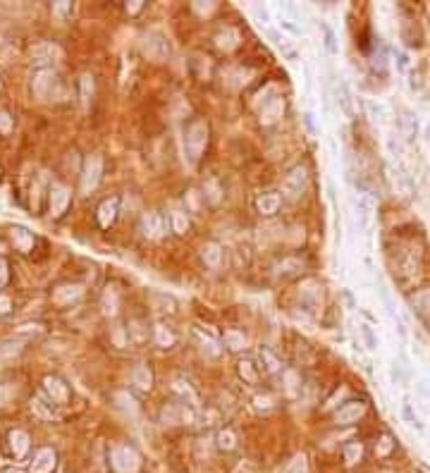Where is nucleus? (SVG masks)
I'll use <instances>...</instances> for the list:
<instances>
[{
  "label": "nucleus",
  "instance_id": "2",
  "mask_svg": "<svg viewBox=\"0 0 430 473\" xmlns=\"http://www.w3.org/2000/svg\"><path fill=\"white\" fill-rule=\"evenodd\" d=\"M361 413H363V404H361V402H349V404H344L337 413H335V418H337V423H352V421H357Z\"/></svg>",
  "mask_w": 430,
  "mask_h": 473
},
{
  "label": "nucleus",
  "instance_id": "3",
  "mask_svg": "<svg viewBox=\"0 0 430 473\" xmlns=\"http://www.w3.org/2000/svg\"><path fill=\"white\" fill-rule=\"evenodd\" d=\"M143 230H146L148 236H158L163 232V223L160 218H158L156 213H148L146 218H143Z\"/></svg>",
  "mask_w": 430,
  "mask_h": 473
},
{
  "label": "nucleus",
  "instance_id": "8",
  "mask_svg": "<svg viewBox=\"0 0 430 473\" xmlns=\"http://www.w3.org/2000/svg\"><path fill=\"white\" fill-rule=\"evenodd\" d=\"M337 101L342 103V110L347 112V115H352V98H349V88L344 82H339V86H337Z\"/></svg>",
  "mask_w": 430,
  "mask_h": 473
},
{
  "label": "nucleus",
  "instance_id": "15",
  "mask_svg": "<svg viewBox=\"0 0 430 473\" xmlns=\"http://www.w3.org/2000/svg\"><path fill=\"white\" fill-rule=\"evenodd\" d=\"M306 127H309L311 132H315V125H313V115H311V112H306Z\"/></svg>",
  "mask_w": 430,
  "mask_h": 473
},
{
  "label": "nucleus",
  "instance_id": "13",
  "mask_svg": "<svg viewBox=\"0 0 430 473\" xmlns=\"http://www.w3.org/2000/svg\"><path fill=\"white\" fill-rule=\"evenodd\" d=\"M280 27L287 29V32H289L291 36H301V27H296V24H291L289 19H283V22H280Z\"/></svg>",
  "mask_w": 430,
  "mask_h": 473
},
{
  "label": "nucleus",
  "instance_id": "1",
  "mask_svg": "<svg viewBox=\"0 0 430 473\" xmlns=\"http://www.w3.org/2000/svg\"><path fill=\"white\" fill-rule=\"evenodd\" d=\"M304 184H306V170L304 167H294L285 180V191L294 199V196H299L304 191Z\"/></svg>",
  "mask_w": 430,
  "mask_h": 473
},
{
  "label": "nucleus",
  "instance_id": "7",
  "mask_svg": "<svg viewBox=\"0 0 430 473\" xmlns=\"http://www.w3.org/2000/svg\"><path fill=\"white\" fill-rule=\"evenodd\" d=\"M359 330H361V335H363L366 349H368V352H375V349H378V337H375L373 328L363 323V325H359Z\"/></svg>",
  "mask_w": 430,
  "mask_h": 473
},
{
  "label": "nucleus",
  "instance_id": "14",
  "mask_svg": "<svg viewBox=\"0 0 430 473\" xmlns=\"http://www.w3.org/2000/svg\"><path fill=\"white\" fill-rule=\"evenodd\" d=\"M289 473H306V459H304V457H296L294 466H291Z\"/></svg>",
  "mask_w": 430,
  "mask_h": 473
},
{
  "label": "nucleus",
  "instance_id": "9",
  "mask_svg": "<svg viewBox=\"0 0 430 473\" xmlns=\"http://www.w3.org/2000/svg\"><path fill=\"white\" fill-rule=\"evenodd\" d=\"M390 378H392V383H397V385H407L409 383V373H404V366H399L397 361L390 368Z\"/></svg>",
  "mask_w": 430,
  "mask_h": 473
},
{
  "label": "nucleus",
  "instance_id": "4",
  "mask_svg": "<svg viewBox=\"0 0 430 473\" xmlns=\"http://www.w3.org/2000/svg\"><path fill=\"white\" fill-rule=\"evenodd\" d=\"M411 304L421 315H430V289H426V292H418L416 297L411 299Z\"/></svg>",
  "mask_w": 430,
  "mask_h": 473
},
{
  "label": "nucleus",
  "instance_id": "12",
  "mask_svg": "<svg viewBox=\"0 0 430 473\" xmlns=\"http://www.w3.org/2000/svg\"><path fill=\"white\" fill-rule=\"evenodd\" d=\"M380 297H383L385 306H387V313H390V315H394V306H392V299H390V294H387V289H385V284H380Z\"/></svg>",
  "mask_w": 430,
  "mask_h": 473
},
{
  "label": "nucleus",
  "instance_id": "10",
  "mask_svg": "<svg viewBox=\"0 0 430 473\" xmlns=\"http://www.w3.org/2000/svg\"><path fill=\"white\" fill-rule=\"evenodd\" d=\"M402 132L409 136V139H414V134H416V117L411 115V112H407L404 115V125H402Z\"/></svg>",
  "mask_w": 430,
  "mask_h": 473
},
{
  "label": "nucleus",
  "instance_id": "11",
  "mask_svg": "<svg viewBox=\"0 0 430 473\" xmlns=\"http://www.w3.org/2000/svg\"><path fill=\"white\" fill-rule=\"evenodd\" d=\"M261 359H265V361H268V371H278V368H280L278 359H275L268 349H261Z\"/></svg>",
  "mask_w": 430,
  "mask_h": 473
},
{
  "label": "nucleus",
  "instance_id": "6",
  "mask_svg": "<svg viewBox=\"0 0 430 473\" xmlns=\"http://www.w3.org/2000/svg\"><path fill=\"white\" fill-rule=\"evenodd\" d=\"M259 208H261V213H263V215L275 213V208H278V196H275V194H263L259 199Z\"/></svg>",
  "mask_w": 430,
  "mask_h": 473
},
{
  "label": "nucleus",
  "instance_id": "5",
  "mask_svg": "<svg viewBox=\"0 0 430 473\" xmlns=\"http://www.w3.org/2000/svg\"><path fill=\"white\" fill-rule=\"evenodd\" d=\"M320 29H323V34H325V41H323L325 51H328L330 56H335V53H337V36H335V32L325 22H320Z\"/></svg>",
  "mask_w": 430,
  "mask_h": 473
}]
</instances>
